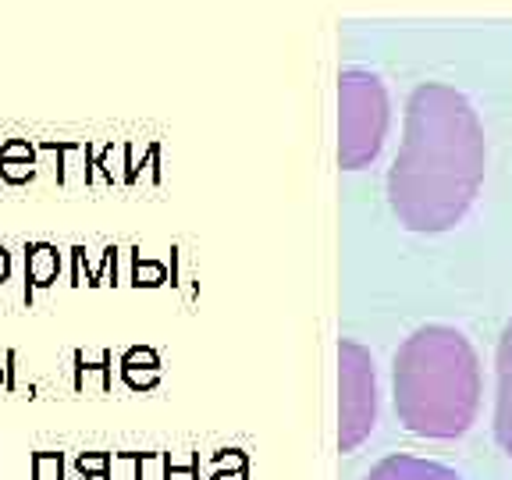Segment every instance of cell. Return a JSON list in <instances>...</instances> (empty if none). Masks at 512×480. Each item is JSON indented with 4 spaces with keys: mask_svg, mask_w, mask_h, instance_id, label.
<instances>
[{
    "mask_svg": "<svg viewBox=\"0 0 512 480\" xmlns=\"http://www.w3.org/2000/svg\"><path fill=\"white\" fill-rule=\"evenodd\" d=\"M367 480H459V473L441 463H431V459L388 456L367 473Z\"/></svg>",
    "mask_w": 512,
    "mask_h": 480,
    "instance_id": "obj_6",
    "label": "cell"
},
{
    "mask_svg": "<svg viewBox=\"0 0 512 480\" xmlns=\"http://www.w3.org/2000/svg\"><path fill=\"white\" fill-rule=\"evenodd\" d=\"M139 367H157V356L150 349H128L125 360H121V370H139Z\"/></svg>",
    "mask_w": 512,
    "mask_h": 480,
    "instance_id": "obj_14",
    "label": "cell"
},
{
    "mask_svg": "<svg viewBox=\"0 0 512 480\" xmlns=\"http://www.w3.org/2000/svg\"><path fill=\"white\" fill-rule=\"evenodd\" d=\"M4 384H8V370L0 367V388H4Z\"/></svg>",
    "mask_w": 512,
    "mask_h": 480,
    "instance_id": "obj_18",
    "label": "cell"
},
{
    "mask_svg": "<svg viewBox=\"0 0 512 480\" xmlns=\"http://www.w3.org/2000/svg\"><path fill=\"white\" fill-rule=\"evenodd\" d=\"M0 160H32L36 164V146L29 139H8L0 146Z\"/></svg>",
    "mask_w": 512,
    "mask_h": 480,
    "instance_id": "obj_13",
    "label": "cell"
},
{
    "mask_svg": "<svg viewBox=\"0 0 512 480\" xmlns=\"http://www.w3.org/2000/svg\"><path fill=\"white\" fill-rule=\"evenodd\" d=\"M0 178L8 185H29L36 178V164L32 160H0Z\"/></svg>",
    "mask_w": 512,
    "mask_h": 480,
    "instance_id": "obj_11",
    "label": "cell"
},
{
    "mask_svg": "<svg viewBox=\"0 0 512 480\" xmlns=\"http://www.w3.org/2000/svg\"><path fill=\"white\" fill-rule=\"evenodd\" d=\"M125 381L132 384V388H139V384H153V374H139V370H125Z\"/></svg>",
    "mask_w": 512,
    "mask_h": 480,
    "instance_id": "obj_17",
    "label": "cell"
},
{
    "mask_svg": "<svg viewBox=\"0 0 512 480\" xmlns=\"http://www.w3.org/2000/svg\"><path fill=\"white\" fill-rule=\"evenodd\" d=\"M484 128L459 89L427 82L406 104V136L388 175V200L409 232L456 228L484 182Z\"/></svg>",
    "mask_w": 512,
    "mask_h": 480,
    "instance_id": "obj_1",
    "label": "cell"
},
{
    "mask_svg": "<svg viewBox=\"0 0 512 480\" xmlns=\"http://www.w3.org/2000/svg\"><path fill=\"white\" fill-rule=\"evenodd\" d=\"M32 480H64L61 452H32Z\"/></svg>",
    "mask_w": 512,
    "mask_h": 480,
    "instance_id": "obj_10",
    "label": "cell"
},
{
    "mask_svg": "<svg viewBox=\"0 0 512 480\" xmlns=\"http://www.w3.org/2000/svg\"><path fill=\"white\" fill-rule=\"evenodd\" d=\"M11 281V253H8V246L0 242V288L8 285Z\"/></svg>",
    "mask_w": 512,
    "mask_h": 480,
    "instance_id": "obj_16",
    "label": "cell"
},
{
    "mask_svg": "<svg viewBox=\"0 0 512 480\" xmlns=\"http://www.w3.org/2000/svg\"><path fill=\"white\" fill-rule=\"evenodd\" d=\"M392 388L406 431L434 441L466 434L480 409V363L470 338L448 324L413 331L395 352Z\"/></svg>",
    "mask_w": 512,
    "mask_h": 480,
    "instance_id": "obj_2",
    "label": "cell"
},
{
    "mask_svg": "<svg viewBox=\"0 0 512 480\" xmlns=\"http://www.w3.org/2000/svg\"><path fill=\"white\" fill-rule=\"evenodd\" d=\"M107 463H111V459L107 456H86V452H82L79 459H75V470L82 473V477H96V480H107Z\"/></svg>",
    "mask_w": 512,
    "mask_h": 480,
    "instance_id": "obj_12",
    "label": "cell"
},
{
    "mask_svg": "<svg viewBox=\"0 0 512 480\" xmlns=\"http://www.w3.org/2000/svg\"><path fill=\"white\" fill-rule=\"evenodd\" d=\"M128 153L132 146H107V153L100 157V168H104V178L107 182H125L128 178Z\"/></svg>",
    "mask_w": 512,
    "mask_h": 480,
    "instance_id": "obj_9",
    "label": "cell"
},
{
    "mask_svg": "<svg viewBox=\"0 0 512 480\" xmlns=\"http://www.w3.org/2000/svg\"><path fill=\"white\" fill-rule=\"evenodd\" d=\"M495 374H498V395H495V441L505 456L512 459V320L505 324L502 338H498V356H495Z\"/></svg>",
    "mask_w": 512,
    "mask_h": 480,
    "instance_id": "obj_5",
    "label": "cell"
},
{
    "mask_svg": "<svg viewBox=\"0 0 512 480\" xmlns=\"http://www.w3.org/2000/svg\"><path fill=\"white\" fill-rule=\"evenodd\" d=\"M93 374H100V392H107L111 388V356L104 352L100 363H86V356L75 352V392H86V384Z\"/></svg>",
    "mask_w": 512,
    "mask_h": 480,
    "instance_id": "obj_8",
    "label": "cell"
},
{
    "mask_svg": "<svg viewBox=\"0 0 512 480\" xmlns=\"http://www.w3.org/2000/svg\"><path fill=\"white\" fill-rule=\"evenodd\" d=\"M338 367H342V427H338V445L352 452L370 438L377 416V384H374V360L370 352L356 342L338 345Z\"/></svg>",
    "mask_w": 512,
    "mask_h": 480,
    "instance_id": "obj_4",
    "label": "cell"
},
{
    "mask_svg": "<svg viewBox=\"0 0 512 480\" xmlns=\"http://www.w3.org/2000/svg\"><path fill=\"white\" fill-rule=\"evenodd\" d=\"M160 281H164V267L136 260V285H160Z\"/></svg>",
    "mask_w": 512,
    "mask_h": 480,
    "instance_id": "obj_15",
    "label": "cell"
},
{
    "mask_svg": "<svg viewBox=\"0 0 512 480\" xmlns=\"http://www.w3.org/2000/svg\"><path fill=\"white\" fill-rule=\"evenodd\" d=\"M61 278V249L54 242H29L25 246V303H32L36 288H50Z\"/></svg>",
    "mask_w": 512,
    "mask_h": 480,
    "instance_id": "obj_7",
    "label": "cell"
},
{
    "mask_svg": "<svg viewBox=\"0 0 512 480\" xmlns=\"http://www.w3.org/2000/svg\"><path fill=\"white\" fill-rule=\"evenodd\" d=\"M388 136V89L374 72L352 68L338 79V160L367 168Z\"/></svg>",
    "mask_w": 512,
    "mask_h": 480,
    "instance_id": "obj_3",
    "label": "cell"
}]
</instances>
